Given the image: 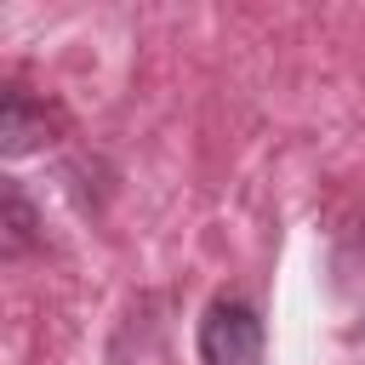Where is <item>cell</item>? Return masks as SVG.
Returning <instances> with one entry per match:
<instances>
[{
  "mask_svg": "<svg viewBox=\"0 0 365 365\" xmlns=\"http://www.w3.org/2000/svg\"><path fill=\"white\" fill-rule=\"evenodd\" d=\"M46 143V103H34L23 86H6L0 97V154H34Z\"/></svg>",
  "mask_w": 365,
  "mask_h": 365,
  "instance_id": "7a4b0ae2",
  "label": "cell"
},
{
  "mask_svg": "<svg viewBox=\"0 0 365 365\" xmlns=\"http://www.w3.org/2000/svg\"><path fill=\"white\" fill-rule=\"evenodd\" d=\"M262 314L240 297H217L200 314V359L205 365H262Z\"/></svg>",
  "mask_w": 365,
  "mask_h": 365,
  "instance_id": "6da1fadb",
  "label": "cell"
},
{
  "mask_svg": "<svg viewBox=\"0 0 365 365\" xmlns=\"http://www.w3.org/2000/svg\"><path fill=\"white\" fill-rule=\"evenodd\" d=\"M34 245H40V217H34L29 194H23V182L6 177V188H0V251L6 257H23Z\"/></svg>",
  "mask_w": 365,
  "mask_h": 365,
  "instance_id": "3957f363",
  "label": "cell"
}]
</instances>
